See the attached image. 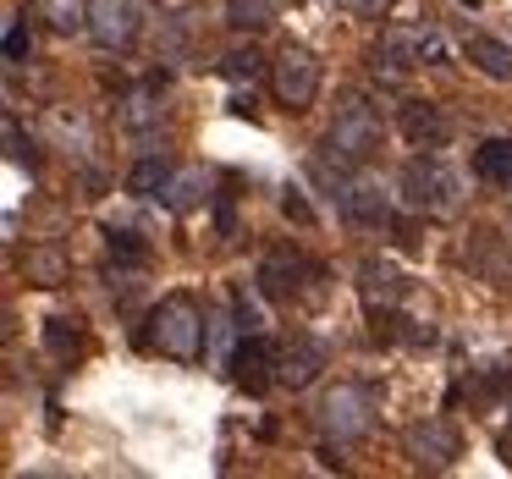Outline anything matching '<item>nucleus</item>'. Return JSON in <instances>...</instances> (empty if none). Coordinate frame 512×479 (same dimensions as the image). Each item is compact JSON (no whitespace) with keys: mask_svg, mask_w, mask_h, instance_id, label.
Returning <instances> with one entry per match:
<instances>
[{"mask_svg":"<svg viewBox=\"0 0 512 479\" xmlns=\"http://www.w3.org/2000/svg\"><path fill=\"white\" fill-rule=\"evenodd\" d=\"M402 446H408V457H413L419 468L441 474V468L457 463V452H463V435H457L452 419H419V424H408Z\"/></svg>","mask_w":512,"mask_h":479,"instance_id":"7","label":"nucleus"},{"mask_svg":"<svg viewBox=\"0 0 512 479\" xmlns=\"http://www.w3.org/2000/svg\"><path fill=\"white\" fill-rule=\"evenodd\" d=\"M281 215H287V221H298V226H314V210H309V199H303L298 188L281 193Z\"/></svg>","mask_w":512,"mask_h":479,"instance_id":"24","label":"nucleus"},{"mask_svg":"<svg viewBox=\"0 0 512 479\" xmlns=\"http://www.w3.org/2000/svg\"><path fill=\"white\" fill-rule=\"evenodd\" d=\"M45 342H50V353H61V358L78 353V342H83V336H78V320H50Z\"/></svg>","mask_w":512,"mask_h":479,"instance_id":"23","label":"nucleus"},{"mask_svg":"<svg viewBox=\"0 0 512 479\" xmlns=\"http://www.w3.org/2000/svg\"><path fill=\"white\" fill-rule=\"evenodd\" d=\"M402 193H408V204L424 215H452L457 210V177H452V166L435 160V155H419V160L402 166Z\"/></svg>","mask_w":512,"mask_h":479,"instance_id":"5","label":"nucleus"},{"mask_svg":"<svg viewBox=\"0 0 512 479\" xmlns=\"http://www.w3.org/2000/svg\"><path fill=\"white\" fill-rule=\"evenodd\" d=\"M314 424L325 430V441H358V435H369V424H375V391L358 386V380H336L331 391L320 397V408H314Z\"/></svg>","mask_w":512,"mask_h":479,"instance_id":"2","label":"nucleus"},{"mask_svg":"<svg viewBox=\"0 0 512 479\" xmlns=\"http://www.w3.org/2000/svg\"><path fill=\"white\" fill-rule=\"evenodd\" d=\"M325 369V347L314 342V336H292V342H281V364H276V375H281V386H292V391H303L314 375Z\"/></svg>","mask_w":512,"mask_h":479,"instance_id":"12","label":"nucleus"},{"mask_svg":"<svg viewBox=\"0 0 512 479\" xmlns=\"http://www.w3.org/2000/svg\"><path fill=\"white\" fill-rule=\"evenodd\" d=\"M138 28H144L138 0H89V34L105 50H127L138 39Z\"/></svg>","mask_w":512,"mask_h":479,"instance_id":"8","label":"nucleus"},{"mask_svg":"<svg viewBox=\"0 0 512 479\" xmlns=\"http://www.w3.org/2000/svg\"><path fill=\"white\" fill-rule=\"evenodd\" d=\"M375 149H380V116L369 111L364 100H347L342 111H336L331 133H325V155H331L336 166H364Z\"/></svg>","mask_w":512,"mask_h":479,"instance_id":"4","label":"nucleus"},{"mask_svg":"<svg viewBox=\"0 0 512 479\" xmlns=\"http://www.w3.org/2000/svg\"><path fill=\"white\" fill-rule=\"evenodd\" d=\"M463 50H468V61H474L485 78L512 83V45H507V39H496V34H468Z\"/></svg>","mask_w":512,"mask_h":479,"instance_id":"14","label":"nucleus"},{"mask_svg":"<svg viewBox=\"0 0 512 479\" xmlns=\"http://www.w3.org/2000/svg\"><path fill=\"white\" fill-rule=\"evenodd\" d=\"M23 50H28V34H23V23H12V28H6V56L23 61Z\"/></svg>","mask_w":512,"mask_h":479,"instance_id":"26","label":"nucleus"},{"mask_svg":"<svg viewBox=\"0 0 512 479\" xmlns=\"http://www.w3.org/2000/svg\"><path fill=\"white\" fill-rule=\"evenodd\" d=\"M342 6H347L353 17H386V6H391V0H342Z\"/></svg>","mask_w":512,"mask_h":479,"instance_id":"25","label":"nucleus"},{"mask_svg":"<svg viewBox=\"0 0 512 479\" xmlns=\"http://www.w3.org/2000/svg\"><path fill=\"white\" fill-rule=\"evenodd\" d=\"M259 67H265V56H259L254 45H248V50H232V56L221 61L226 78H259Z\"/></svg>","mask_w":512,"mask_h":479,"instance_id":"22","label":"nucleus"},{"mask_svg":"<svg viewBox=\"0 0 512 479\" xmlns=\"http://www.w3.org/2000/svg\"><path fill=\"white\" fill-rule=\"evenodd\" d=\"M160 111H166V105L155 100V89H138V94H127V105H122V122L144 133V127H155V122H160Z\"/></svg>","mask_w":512,"mask_h":479,"instance_id":"20","label":"nucleus"},{"mask_svg":"<svg viewBox=\"0 0 512 479\" xmlns=\"http://www.w3.org/2000/svg\"><path fill=\"white\" fill-rule=\"evenodd\" d=\"M23 276L34 281V287H61V281L72 276V265H67V254H61V248H28Z\"/></svg>","mask_w":512,"mask_h":479,"instance_id":"18","label":"nucleus"},{"mask_svg":"<svg viewBox=\"0 0 512 479\" xmlns=\"http://www.w3.org/2000/svg\"><path fill=\"white\" fill-rule=\"evenodd\" d=\"M160 199H166V210L171 215H188V210H199L204 199H210V182H204V171H171V182L160 188Z\"/></svg>","mask_w":512,"mask_h":479,"instance_id":"17","label":"nucleus"},{"mask_svg":"<svg viewBox=\"0 0 512 479\" xmlns=\"http://www.w3.org/2000/svg\"><path fill=\"white\" fill-rule=\"evenodd\" d=\"M424 56H435V34L430 28H391L375 50V67H391V72H408L419 67Z\"/></svg>","mask_w":512,"mask_h":479,"instance_id":"10","label":"nucleus"},{"mask_svg":"<svg viewBox=\"0 0 512 479\" xmlns=\"http://www.w3.org/2000/svg\"><path fill=\"white\" fill-rule=\"evenodd\" d=\"M276 364H281V347L276 342H265L259 331H248L243 342H237V353H232V380L243 391H265V386H281V375H276Z\"/></svg>","mask_w":512,"mask_h":479,"instance_id":"9","label":"nucleus"},{"mask_svg":"<svg viewBox=\"0 0 512 479\" xmlns=\"http://www.w3.org/2000/svg\"><path fill=\"white\" fill-rule=\"evenodd\" d=\"M144 347H155V353L177 358V364H193V358H204V309L188 298V292H171V298H160L155 314H149Z\"/></svg>","mask_w":512,"mask_h":479,"instance_id":"1","label":"nucleus"},{"mask_svg":"<svg viewBox=\"0 0 512 479\" xmlns=\"http://www.w3.org/2000/svg\"><path fill=\"white\" fill-rule=\"evenodd\" d=\"M259 292H265L270 303H298V298H320V287H309V281H325L320 265L314 259H303L298 248H270L265 259H259Z\"/></svg>","mask_w":512,"mask_h":479,"instance_id":"3","label":"nucleus"},{"mask_svg":"<svg viewBox=\"0 0 512 479\" xmlns=\"http://www.w3.org/2000/svg\"><path fill=\"white\" fill-rule=\"evenodd\" d=\"M474 177L490 188H512V138H485L474 149Z\"/></svg>","mask_w":512,"mask_h":479,"instance_id":"16","label":"nucleus"},{"mask_svg":"<svg viewBox=\"0 0 512 479\" xmlns=\"http://www.w3.org/2000/svg\"><path fill=\"white\" fill-rule=\"evenodd\" d=\"M166 182H171V166H166V155H144L133 171H127V193H138V199H144V193H160Z\"/></svg>","mask_w":512,"mask_h":479,"instance_id":"19","label":"nucleus"},{"mask_svg":"<svg viewBox=\"0 0 512 479\" xmlns=\"http://www.w3.org/2000/svg\"><path fill=\"white\" fill-rule=\"evenodd\" d=\"M402 133H408L419 149H435V144H446V116L435 111L430 100H408L402 105Z\"/></svg>","mask_w":512,"mask_h":479,"instance_id":"15","label":"nucleus"},{"mask_svg":"<svg viewBox=\"0 0 512 479\" xmlns=\"http://www.w3.org/2000/svg\"><path fill=\"white\" fill-rule=\"evenodd\" d=\"M111 265H133V270H144V265H149L144 237H133V232H111Z\"/></svg>","mask_w":512,"mask_h":479,"instance_id":"21","label":"nucleus"},{"mask_svg":"<svg viewBox=\"0 0 512 479\" xmlns=\"http://www.w3.org/2000/svg\"><path fill=\"white\" fill-rule=\"evenodd\" d=\"M270 89L287 111H309L314 94H320V56L303 45H287L276 61H270Z\"/></svg>","mask_w":512,"mask_h":479,"instance_id":"6","label":"nucleus"},{"mask_svg":"<svg viewBox=\"0 0 512 479\" xmlns=\"http://www.w3.org/2000/svg\"><path fill=\"white\" fill-rule=\"evenodd\" d=\"M358 292H364L369 309L391 314L402 303V292H408V281H402V270L386 265V259H364V265H358Z\"/></svg>","mask_w":512,"mask_h":479,"instance_id":"11","label":"nucleus"},{"mask_svg":"<svg viewBox=\"0 0 512 479\" xmlns=\"http://www.w3.org/2000/svg\"><path fill=\"white\" fill-rule=\"evenodd\" d=\"M336 199H342V210L353 215L358 226H386L391 221L386 188H375V182H342V188H336Z\"/></svg>","mask_w":512,"mask_h":479,"instance_id":"13","label":"nucleus"}]
</instances>
